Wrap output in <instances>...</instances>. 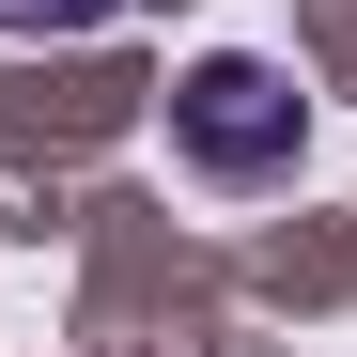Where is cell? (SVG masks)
Returning a JSON list of instances; mask_svg holds the SVG:
<instances>
[{"instance_id":"obj_2","label":"cell","mask_w":357,"mask_h":357,"mask_svg":"<svg viewBox=\"0 0 357 357\" xmlns=\"http://www.w3.org/2000/svg\"><path fill=\"white\" fill-rule=\"evenodd\" d=\"M109 0H0V31H93Z\"/></svg>"},{"instance_id":"obj_1","label":"cell","mask_w":357,"mask_h":357,"mask_svg":"<svg viewBox=\"0 0 357 357\" xmlns=\"http://www.w3.org/2000/svg\"><path fill=\"white\" fill-rule=\"evenodd\" d=\"M295 140H311V109H295V78L249 63V47H233V63H202L187 93H171V155H187L202 187H280Z\"/></svg>"}]
</instances>
